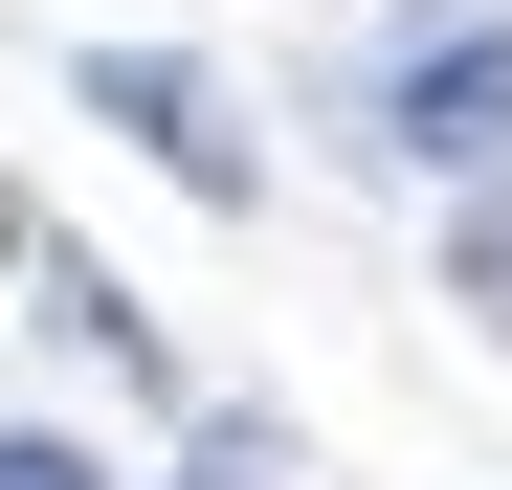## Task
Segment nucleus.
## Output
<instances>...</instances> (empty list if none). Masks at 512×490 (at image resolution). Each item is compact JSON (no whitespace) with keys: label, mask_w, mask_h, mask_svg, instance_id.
Segmentation results:
<instances>
[{"label":"nucleus","mask_w":512,"mask_h":490,"mask_svg":"<svg viewBox=\"0 0 512 490\" xmlns=\"http://www.w3.org/2000/svg\"><path fill=\"white\" fill-rule=\"evenodd\" d=\"M179 490H268V424H201V468Z\"/></svg>","instance_id":"4"},{"label":"nucleus","mask_w":512,"mask_h":490,"mask_svg":"<svg viewBox=\"0 0 512 490\" xmlns=\"http://www.w3.org/2000/svg\"><path fill=\"white\" fill-rule=\"evenodd\" d=\"M379 134L423 156V179H490V156H512V23H468V45H423L401 90H379Z\"/></svg>","instance_id":"2"},{"label":"nucleus","mask_w":512,"mask_h":490,"mask_svg":"<svg viewBox=\"0 0 512 490\" xmlns=\"http://www.w3.org/2000/svg\"><path fill=\"white\" fill-rule=\"evenodd\" d=\"M90 112H112V134L156 156V179H179V201H223V223H245V201H268V156H245V134H223V90H201V67H179V45H90Z\"/></svg>","instance_id":"1"},{"label":"nucleus","mask_w":512,"mask_h":490,"mask_svg":"<svg viewBox=\"0 0 512 490\" xmlns=\"http://www.w3.org/2000/svg\"><path fill=\"white\" fill-rule=\"evenodd\" d=\"M0 490H112L90 446H45V424H0Z\"/></svg>","instance_id":"3"}]
</instances>
